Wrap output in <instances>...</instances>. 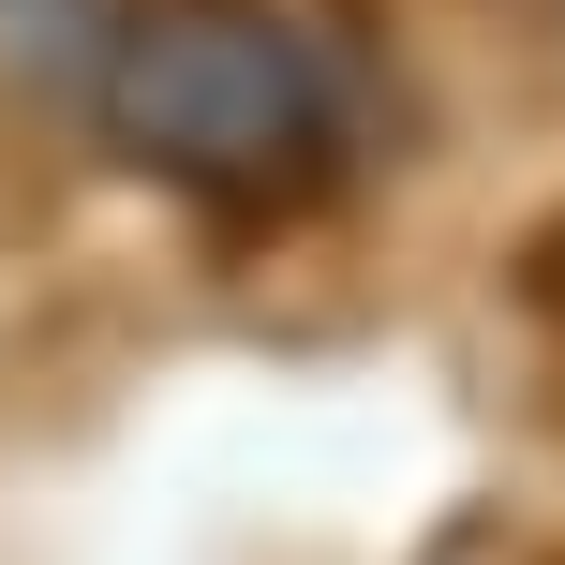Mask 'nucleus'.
Segmentation results:
<instances>
[{"instance_id": "f257e3e1", "label": "nucleus", "mask_w": 565, "mask_h": 565, "mask_svg": "<svg viewBox=\"0 0 565 565\" xmlns=\"http://www.w3.org/2000/svg\"><path fill=\"white\" fill-rule=\"evenodd\" d=\"M119 135L135 164H164L194 209H298L328 179V89L238 0H179V15L135 30L119 60Z\"/></svg>"}]
</instances>
